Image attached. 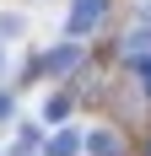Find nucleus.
<instances>
[{
	"label": "nucleus",
	"mask_w": 151,
	"mask_h": 156,
	"mask_svg": "<svg viewBox=\"0 0 151 156\" xmlns=\"http://www.w3.org/2000/svg\"><path fill=\"white\" fill-rule=\"evenodd\" d=\"M97 16H103V0H76V11H70V32L81 38V32L97 27Z\"/></svg>",
	"instance_id": "obj_1"
},
{
	"label": "nucleus",
	"mask_w": 151,
	"mask_h": 156,
	"mask_svg": "<svg viewBox=\"0 0 151 156\" xmlns=\"http://www.w3.org/2000/svg\"><path fill=\"white\" fill-rule=\"evenodd\" d=\"M87 151L92 156H119V135H113V129H92V135H87Z\"/></svg>",
	"instance_id": "obj_2"
},
{
	"label": "nucleus",
	"mask_w": 151,
	"mask_h": 156,
	"mask_svg": "<svg viewBox=\"0 0 151 156\" xmlns=\"http://www.w3.org/2000/svg\"><path fill=\"white\" fill-rule=\"evenodd\" d=\"M76 145H81V135H70V129H65V135H54V140H49V156H70Z\"/></svg>",
	"instance_id": "obj_3"
},
{
	"label": "nucleus",
	"mask_w": 151,
	"mask_h": 156,
	"mask_svg": "<svg viewBox=\"0 0 151 156\" xmlns=\"http://www.w3.org/2000/svg\"><path fill=\"white\" fill-rule=\"evenodd\" d=\"M43 113H49V124H60L65 113H70V102H65V97H49V108H43Z\"/></svg>",
	"instance_id": "obj_4"
},
{
	"label": "nucleus",
	"mask_w": 151,
	"mask_h": 156,
	"mask_svg": "<svg viewBox=\"0 0 151 156\" xmlns=\"http://www.w3.org/2000/svg\"><path fill=\"white\" fill-rule=\"evenodd\" d=\"M65 65H76V48H54L49 54V70H65Z\"/></svg>",
	"instance_id": "obj_5"
},
{
	"label": "nucleus",
	"mask_w": 151,
	"mask_h": 156,
	"mask_svg": "<svg viewBox=\"0 0 151 156\" xmlns=\"http://www.w3.org/2000/svg\"><path fill=\"white\" fill-rule=\"evenodd\" d=\"M6 113H11V97H0V119H6Z\"/></svg>",
	"instance_id": "obj_6"
}]
</instances>
